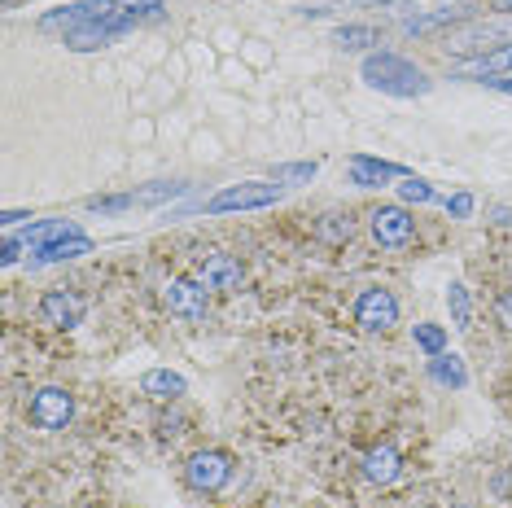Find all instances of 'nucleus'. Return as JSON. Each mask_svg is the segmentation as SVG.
<instances>
[{
	"mask_svg": "<svg viewBox=\"0 0 512 508\" xmlns=\"http://www.w3.org/2000/svg\"><path fill=\"white\" fill-rule=\"evenodd\" d=\"M337 44H342V49H368V44H377V31L372 27H342L337 31Z\"/></svg>",
	"mask_w": 512,
	"mask_h": 508,
	"instance_id": "aec40b11",
	"label": "nucleus"
},
{
	"mask_svg": "<svg viewBox=\"0 0 512 508\" xmlns=\"http://www.w3.org/2000/svg\"><path fill=\"white\" fill-rule=\"evenodd\" d=\"M495 320L504 325V333H512V290H504L495 298Z\"/></svg>",
	"mask_w": 512,
	"mask_h": 508,
	"instance_id": "a878e982",
	"label": "nucleus"
},
{
	"mask_svg": "<svg viewBox=\"0 0 512 508\" xmlns=\"http://www.w3.org/2000/svg\"><path fill=\"white\" fill-rule=\"evenodd\" d=\"M364 79L372 88L390 92V97H421V92H429L425 71H416L407 57H394V53H372L364 62Z\"/></svg>",
	"mask_w": 512,
	"mask_h": 508,
	"instance_id": "f257e3e1",
	"label": "nucleus"
},
{
	"mask_svg": "<svg viewBox=\"0 0 512 508\" xmlns=\"http://www.w3.org/2000/svg\"><path fill=\"white\" fill-rule=\"evenodd\" d=\"M141 390H145L149 399H162V403H167V399H180L189 386H184L180 373H167V368H149V373L141 377Z\"/></svg>",
	"mask_w": 512,
	"mask_h": 508,
	"instance_id": "f8f14e48",
	"label": "nucleus"
},
{
	"mask_svg": "<svg viewBox=\"0 0 512 508\" xmlns=\"http://www.w3.org/2000/svg\"><path fill=\"white\" fill-rule=\"evenodd\" d=\"M211 290L206 285H197V276H180V281H171L167 290H162V303H167L171 316L189 320V325H202L206 311H211Z\"/></svg>",
	"mask_w": 512,
	"mask_h": 508,
	"instance_id": "0eeeda50",
	"label": "nucleus"
},
{
	"mask_svg": "<svg viewBox=\"0 0 512 508\" xmlns=\"http://www.w3.org/2000/svg\"><path fill=\"white\" fill-rule=\"evenodd\" d=\"M447 303H451V316H456V325L469 329V290H464V285H451Z\"/></svg>",
	"mask_w": 512,
	"mask_h": 508,
	"instance_id": "4be33fe9",
	"label": "nucleus"
},
{
	"mask_svg": "<svg viewBox=\"0 0 512 508\" xmlns=\"http://www.w3.org/2000/svg\"><path fill=\"white\" fill-rule=\"evenodd\" d=\"M469 75H482V84L495 75H512V44H504V49H495V53H482L469 66Z\"/></svg>",
	"mask_w": 512,
	"mask_h": 508,
	"instance_id": "dca6fc26",
	"label": "nucleus"
},
{
	"mask_svg": "<svg viewBox=\"0 0 512 508\" xmlns=\"http://www.w3.org/2000/svg\"><path fill=\"white\" fill-rule=\"evenodd\" d=\"M84 298H79L75 290H49L40 298V320L53 329H75L84 325Z\"/></svg>",
	"mask_w": 512,
	"mask_h": 508,
	"instance_id": "9d476101",
	"label": "nucleus"
},
{
	"mask_svg": "<svg viewBox=\"0 0 512 508\" xmlns=\"http://www.w3.org/2000/svg\"><path fill=\"white\" fill-rule=\"evenodd\" d=\"M316 176V163H285L276 167V184H294V180H311Z\"/></svg>",
	"mask_w": 512,
	"mask_h": 508,
	"instance_id": "5701e85b",
	"label": "nucleus"
},
{
	"mask_svg": "<svg viewBox=\"0 0 512 508\" xmlns=\"http://www.w3.org/2000/svg\"><path fill=\"white\" fill-rule=\"evenodd\" d=\"M351 176H355V184H364V189H377V184H386V180H394V176H403V167L359 154L355 163H351Z\"/></svg>",
	"mask_w": 512,
	"mask_h": 508,
	"instance_id": "4468645a",
	"label": "nucleus"
},
{
	"mask_svg": "<svg viewBox=\"0 0 512 508\" xmlns=\"http://www.w3.org/2000/svg\"><path fill=\"white\" fill-rule=\"evenodd\" d=\"M75 233H79V228L66 224V219H44V224L27 228V237H18V241H22V246H27L31 254H36V250L53 246V241H62V237H75Z\"/></svg>",
	"mask_w": 512,
	"mask_h": 508,
	"instance_id": "ddd939ff",
	"label": "nucleus"
},
{
	"mask_svg": "<svg viewBox=\"0 0 512 508\" xmlns=\"http://www.w3.org/2000/svg\"><path fill=\"white\" fill-rule=\"evenodd\" d=\"M132 27H136V9H119V14L97 18V22H79V27L66 31V49H75V53L101 49V44L119 40L123 31H132Z\"/></svg>",
	"mask_w": 512,
	"mask_h": 508,
	"instance_id": "7ed1b4c3",
	"label": "nucleus"
},
{
	"mask_svg": "<svg viewBox=\"0 0 512 508\" xmlns=\"http://www.w3.org/2000/svg\"><path fill=\"white\" fill-rule=\"evenodd\" d=\"M355 325L364 333H386L399 325V298L381 285H368L364 294L355 298Z\"/></svg>",
	"mask_w": 512,
	"mask_h": 508,
	"instance_id": "423d86ee",
	"label": "nucleus"
},
{
	"mask_svg": "<svg viewBox=\"0 0 512 508\" xmlns=\"http://www.w3.org/2000/svg\"><path fill=\"white\" fill-rule=\"evenodd\" d=\"M22 219H31V215H27V211H5V219H0V224L14 228V224H22Z\"/></svg>",
	"mask_w": 512,
	"mask_h": 508,
	"instance_id": "c85d7f7f",
	"label": "nucleus"
},
{
	"mask_svg": "<svg viewBox=\"0 0 512 508\" xmlns=\"http://www.w3.org/2000/svg\"><path fill=\"white\" fill-rule=\"evenodd\" d=\"M79 254H92V241L84 233L62 237V241H53V246L36 250V263H66V259H79Z\"/></svg>",
	"mask_w": 512,
	"mask_h": 508,
	"instance_id": "2eb2a0df",
	"label": "nucleus"
},
{
	"mask_svg": "<svg viewBox=\"0 0 512 508\" xmlns=\"http://www.w3.org/2000/svg\"><path fill=\"white\" fill-rule=\"evenodd\" d=\"M180 189H184V184H158V189H145V193H136V206H154L162 198H176Z\"/></svg>",
	"mask_w": 512,
	"mask_h": 508,
	"instance_id": "393cba45",
	"label": "nucleus"
},
{
	"mask_svg": "<svg viewBox=\"0 0 512 508\" xmlns=\"http://www.w3.org/2000/svg\"><path fill=\"white\" fill-rule=\"evenodd\" d=\"M364 478L372 482V487H386V482L399 478V469H403V456H399V447L394 443H381V447H368L364 452Z\"/></svg>",
	"mask_w": 512,
	"mask_h": 508,
	"instance_id": "9b49d317",
	"label": "nucleus"
},
{
	"mask_svg": "<svg viewBox=\"0 0 512 508\" xmlns=\"http://www.w3.org/2000/svg\"><path fill=\"white\" fill-rule=\"evenodd\" d=\"M193 276H197V285H206L211 294H237L241 285H246V268H241V259H232V254H224V250L202 254Z\"/></svg>",
	"mask_w": 512,
	"mask_h": 508,
	"instance_id": "39448f33",
	"label": "nucleus"
},
{
	"mask_svg": "<svg viewBox=\"0 0 512 508\" xmlns=\"http://www.w3.org/2000/svg\"><path fill=\"white\" fill-rule=\"evenodd\" d=\"M412 342L421 346L429 360L447 351V333H442V325H412Z\"/></svg>",
	"mask_w": 512,
	"mask_h": 508,
	"instance_id": "6ab92c4d",
	"label": "nucleus"
},
{
	"mask_svg": "<svg viewBox=\"0 0 512 508\" xmlns=\"http://www.w3.org/2000/svg\"><path fill=\"white\" fill-rule=\"evenodd\" d=\"M491 9H499V14H512V0H491Z\"/></svg>",
	"mask_w": 512,
	"mask_h": 508,
	"instance_id": "c756f323",
	"label": "nucleus"
},
{
	"mask_svg": "<svg viewBox=\"0 0 512 508\" xmlns=\"http://www.w3.org/2000/svg\"><path fill=\"white\" fill-rule=\"evenodd\" d=\"M27 417H31V425L36 430H66L71 425V417H75V395L71 390H62V386H40L36 395H31V403H27Z\"/></svg>",
	"mask_w": 512,
	"mask_h": 508,
	"instance_id": "f03ea898",
	"label": "nucleus"
},
{
	"mask_svg": "<svg viewBox=\"0 0 512 508\" xmlns=\"http://www.w3.org/2000/svg\"><path fill=\"white\" fill-rule=\"evenodd\" d=\"M232 478V456L228 452H193L184 460V482L197 491V495H215L224 491Z\"/></svg>",
	"mask_w": 512,
	"mask_h": 508,
	"instance_id": "20e7f679",
	"label": "nucleus"
},
{
	"mask_svg": "<svg viewBox=\"0 0 512 508\" xmlns=\"http://www.w3.org/2000/svg\"><path fill=\"white\" fill-rule=\"evenodd\" d=\"M495 88H504V92H512V79H495Z\"/></svg>",
	"mask_w": 512,
	"mask_h": 508,
	"instance_id": "7c9ffc66",
	"label": "nucleus"
},
{
	"mask_svg": "<svg viewBox=\"0 0 512 508\" xmlns=\"http://www.w3.org/2000/svg\"><path fill=\"white\" fill-rule=\"evenodd\" d=\"M316 237H320V241H329V246H346V241L355 237L351 215H324L320 224H316Z\"/></svg>",
	"mask_w": 512,
	"mask_h": 508,
	"instance_id": "f3484780",
	"label": "nucleus"
},
{
	"mask_svg": "<svg viewBox=\"0 0 512 508\" xmlns=\"http://www.w3.org/2000/svg\"><path fill=\"white\" fill-rule=\"evenodd\" d=\"M127 206H136V193H114V198H88V211H101V215L127 211Z\"/></svg>",
	"mask_w": 512,
	"mask_h": 508,
	"instance_id": "412c9836",
	"label": "nucleus"
},
{
	"mask_svg": "<svg viewBox=\"0 0 512 508\" xmlns=\"http://www.w3.org/2000/svg\"><path fill=\"white\" fill-rule=\"evenodd\" d=\"M447 211H451V215H456V219H464V215H469V211H473V198H469V193H456V198H451V202H447Z\"/></svg>",
	"mask_w": 512,
	"mask_h": 508,
	"instance_id": "cd10ccee",
	"label": "nucleus"
},
{
	"mask_svg": "<svg viewBox=\"0 0 512 508\" xmlns=\"http://www.w3.org/2000/svg\"><path fill=\"white\" fill-rule=\"evenodd\" d=\"M429 373H434V381H442V386H464L469 381V373H464V364H460V355H434V364H429Z\"/></svg>",
	"mask_w": 512,
	"mask_h": 508,
	"instance_id": "a211bd4d",
	"label": "nucleus"
},
{
	"mask_svg": "<svg viewBox=\"0 0 512 508\" xmlns=\"http://www.w3.org/2000/svg\"><path fill=\"white\" fill-rule=\"evenodd\" d=\"M368 228H372V241L386 250H399L412 241V215H407L403 206H377V211L368 215Z\"/></svg>",
	"mask_w": 512,
	"mask_h": 508,
	"instance_id": "1a4fd4ad",
	"label": "nucleus"
},
{
	"mask_svg": "<svg viewBox=\"0 0 512 508\" xmlns=\"http://www.w3.org/2000/svg\"><path fill=\"white\" fill-rule=\"evenodd\" d=\"M447 22H456V14H451V9H442V14H434V18H412V22H407V31H412V36H421V31L447 27Z\"/></svg>",
	"mask_w": 512,
	"mask_h": 508,
	"instance_id": "b1692460",
	"label": "nucleus"
},
{
	"mask_svg": "<svg viewBox=\"0 0 512 508\" xmlns=\"http://www.w3.org/2000/svg\"><path fill=\"white\" fill-rule=\"evenodd\" d=\"M281 198V184H228V189H219L211 202H206V211L211 215H228V211H254V206H272Z\"/></svg>",
	"mask_w": 512,
	"mask_h": 508,
	"instance_id": "6e6552de",
	"label": "nucleus"
},
{
	"mask_svg": "<svg viewBox=\"0 0 512 508\" xmlns=\"http://www.w3.org/2000/svg\"><path fill=\"white\" fill-rule=\"evenodd\" d=\"M403 198H407V202H429V198H434V189H429L425 180H407V184H403Z\"/></svg>",
	"mask_w": 512,
	"mask_h": 508,
	"instance_id": "bb28decb",
	"label": "nucleus"
}]
</instances>
